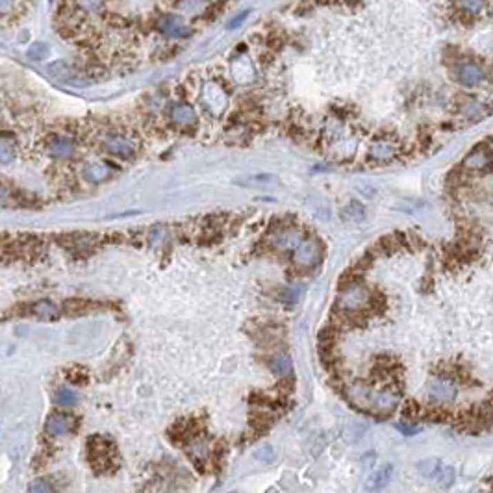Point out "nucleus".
Here are the masks:
<instances>
[{"mask_svg": "<svg viewBox=\"0 0 493 493\" xmlns=\"http://www.w3.org/2000/svg\"><path fill=\"white\" fill-rule=\"evenodd\" d=\"M47 54L48 47L45 43H34V45L28 48V58H30V60H43Z\"/></svg>", "mask_w": 493, "mask_h": 493, "instance_id": "nucleus-25", "label": "nucleus"}, {"mask_svg": "<svg viewBox=\"0 0 493 493\" xmlns=\"http://www.w3.org/2000/svg\"><path fill=\"white\" fill-rule=\"evenodd\" d=\"M158 28L162 32L163 36L167 37H184L189 34L187 30V24L184 23V19L178 17V15H163L160 21H158Z\"/></svg>", "mask_w": 493, "mask_h": 493, "instance_id": "nucleus-7", "label": "nucleus"}, {"mask_svg": "<svg viewBox=\"0 0 493 493\" xmlns=\"http://www.w3.org/2000/svg\"><path fill=\"white\" fill-rule=\"evenodd\" d=\"M246 15H249V13L243 12V13H240V15H238V17L232 19V21H230V23H229V28H235V26H238V24L243 23V21H245V19H246Z\"/></svg>", "mask_w": 493, "mask_h": 493, "instance_id": "nucleus-27", "label": "nucleus"}, {"mask_svg": "<svg viewBox=\"0 0 493 493\" xmlns=\"http://www.w3.org/2000/svg\"><path fill=\"white\" fill-rule=\"evenodd\" d=\"M391 476H393V465H391V463L380 465L379 470L373 471L371 476L367 479L366 490L367 492H380L382 487H386L390 484Z\"/></svg>", "mask_w": 493, "mask_h": 493, "instance_id": "nucleus-10", "label": "nucleus"}, {"mask_svg": "<svg viewBox=\"0 0 493 493\" xmlns=\"http://www.w3.org/2000/svg\"><path fill=\"white\" fill-rule=\"evenodd\" d=\"M15 160V143L6 138H0V163L10 165Z\"/></svg>", "mask_w": 493, "mask_h": 493, "instance_id": "nucleus-18", "label": "nucleus"}, {"mask_svg": "<svg viewBox=\"0 0 493 493\" xmlns=\"http://www.w3.org/2000/svg\"><path fill=\"white\" fill-rule=\"evenodd\" d=\"M48 74L52 78L60 80V82H67V84H84V80L80 78V74L72 69L67 61H54L47 67Z\"/></svg>", "mask_w": 493, "mask_h": 493, "instance_id": "nucleus-8", "label": "nucleus"}, {"mask_svg": "<svg viewBox=\"0 0 493 493\" xmlns=\"http://www.w3.org/2000/svg\"><path fill=\"white\" fill-rule=\"evenodd\" d=\"M460 6L463 10H473V13H479L484 8V4H481V2H465V4H460Z\"/></svg>", "mask_w": 493, "mask_h": 493, "instance_id": "nucleus-26", "label": "nucleus"}, {"mask_svg": "<svg viewBox=\"0 0 493 493\" xmlns=\"http://www.w3.org/2000/svg\"><path fill=\"white\" fill-rule=\"evenodd\" d=\"M436 481L441 487H451L452 482H454V470L451 465H441V470L436 475Z\"/></svg>", "mask_w": 493, "mask_h": 493, "instance_id": "nucleus-22", "label": "nucleus"}, {"mask_svg": "<svg viewBox=\"0 0 493 493\" xmlns=\"http://www.w3.org/2000/svg\"><path fill=\"white\" fill-rule=\"evenodd\" d=\"M302 241V234L297 229H282L277 230L275 234L271 235V245L280 251H288V249H295Z\"/></svg>", "mask_w": 493, "mask_h": 493, "instance_id": "nucleus-9", "label": "nucleus"}, {"mask_svg": "<svg viewBox=\"0 0 493 493\" xmlns=\"http://www.w3.org/2000/svg\"><path fill=\"white\" fill-rule=\"evenodd\" d=\"M321 258V245L317 240H302L295 246L293 262L299 267H312Z\"/></svg>", "mask_w": 493, "mask_h": 493, "instance_id": "nucleus-4", "label": "nucleus"}, {"mask_svg": "<svg viewBox=\"0 0 493 493\" xmlns=\"http://www.w3.org/2000/svg\"><path fill=\"white\" fill-rule=\"evenodd\" d=\"M109 175H112V169L103 162H90L85 163L84 169H82V176H84L85 180L95 182V184L106 180Z\"/></svg>", "mask_w": 493, "mask_h": 493, "instance_id": "nucleus-12", "label": "nucleus"}, {"mask_svg": "<svg viewBox=\"0 0 493 493\" xmlns=\"http://www.w3.org/2000/svg\"><path fill=\"white\" fill-rule=\"evenodd\" d=\"M395 152V147L390 143V141H379L371 147V156L377 158V160H390Z\"/></svg>", "mask_w": 493, "mask_h": 493, "instance_id": "nucleus-19", "label": "nucleus"}, {"mask_svg": "<svg viewBox=\"0 0 493 493\" xmlns=\"http://www.w3.org/2000/svg\"><path fill=\"white\" fill-rule=\"evenodd\" d=\"M490 165V151H475L465 158V167L470 169H486Z\"/></svg>", "mask_w": 493, "mask_h": 493, "instance_id": "nucleus-17", "label": "nucleus"}, {"mask_svg": "<svg viewBox=\"0 0 493 493\" xmlns=\"http://www.w3.org/2000/svg\"><path fill=\"white\" fill-rule=\"evenodd\" d=\"M458 78L462 82L463 85H476L481 84L482 80H484V71H482V67H479L476 63H463L460 69H458Z\"/></svg>", "mask_w": 493, "mask_h": 493, "instance_id": "nucleus-11", "label": "nucleus"}, {"mask_svg": "<svg viewBox=\"0 0 493 493\" xmlns=\"http://www.w3.org/2000/svg\"><path fill=\"white\" fill-rule=\"evenodd\" d=\"M269 367L273 369V373H277L278 377H289L291 369H293V361H291V356L280 353V355H275L271 358Z\"/></svg>", "mask_w": 493, "mask_h": 493, "instance_id": "nucleus-15", "label": "nucleus"}, {"mask_svg": "<svg viewBox=\"0 0 493 493\" xmlns=\"http://www.w3.org/2000/svg\"><path fill=\"white\" fill-rule=\"evenodd\" d=\"M54 401L60 404V406H74V404L78 403V395H76V391L71 390V388L61 386V388L56 390Z\"/></svg>", "mask_w": 493, "mask_h": 493, "instance_id": "nucleus-16", "label": "nucleus"}, {"mask_svg": "<svg viewBox=\"0 0 493 493\" xmlns=\"http://www.w3.org/2000/svg\"><path fill=\"white\" fill-rule=\"evenodd\" d=\"M76 417L71 414H65V412H54L47 417L45 421V432L50 434V436H65V434H71L76 430Z\"/></svg>", "mask_w": 493, "mask_h": 493, "instance_id": "nucleus-3", "label": "nucleus"}, {"mask_svg": "<svg viewBox=\"0 0 493 493\" xmlns=\"http://www.w3.org/2000/svg\"><path fill=\"white\" fill-rule=\"evenodd\" d=\"M87 460L96 473H108L117 463L115 445L104 436H93L87 441Z\"/></svg>", "mask_w": 493, "mask_h": 493, "instance_id": "nucleus-1", "label": "nucleus"}, {"mask_svg": "<svg viewBox=\"0 0 493 493\" xmlns=\"http://www.w3.org/2000/svg\"><path fill=\"white\" fill-rule=\"evenodd\" d=\"M369 301H371V291L366 286L349 284L347 288H343L339 295H337V308L347 313L361 312L364 308H367Z\"/></svg>", "mask_w": 493, "mask_h": 493, "instance_id": "nucleus-2", "label": "nucleus"}, {"mask_svg": "<svg viewBox=\"0 0 493 493\" xmlns=\"http://www.w3.org/2000/svg\"><path fill=\"white\" fill-rule=\"evenodd\" d=\"M195 109L189 106V104H175L173 109H171V119L175 120L176 125H180V127H189L195 123Z\"/></svg>", "mask_w": 493, "mask_h": 493, "instance_id": "nucleus-14", "label": "nucleus"}, {"mask_svg": "<svg viewBox=\"0 0 493 493\" xmlns=\"http://www.w3.org/2000/svg\"><path fill=\"white\" fill-rule=\"evenodd\" d=\"M443 463L439 462L438 458H428V460H423L421 463H417V470L421 471L423 475L428 476V479H436V475L441 470Z\"/></svg>", "mask_w": 493, "mask_h": 493, "instance_id": "nucleus-20", "label": "nucleus"}, {"mask_svg": "<svg viewBox=\"0 0 493 493\" xmlns=\"http://www.w3.org/2000/svg\"><path fill=\"white\" fill-rule=\"evenodd\" d=\"M430 395L436 401H452L457 397V386L452 384L451 380L439 379L430 384Z\"/></svg>", "mask_w": 493, "mask_h": 493, "instance_id": "nucleus-13", "label": "nucleus"}, {"mask_svg": "<svg viewBox=\"0 0 493 493\" xmlns=\"http://www.w3.org/2000/svg\"><path fill=\"white\" fill-rule=\"evenodd\" d=\"M28 490L30 493H54V486H52L50 479H36Z\"/></svg>", "mask_w": 493, "mask_h": 493, "instance_id": "nucleus-23", "label": "nucleus"}, {"mask_svg": "<svg viewBox=\"0 0 493 493\" xmlns=\"http://www.w3.org/2000/svg\"><path fill=\"white\" fill-rule=\"evenodd\" d=\"M47 151L50 156L54 160H69V158L74 156V141L67 136H54V138L48 139L47 143Z\"/></svg>", "mask_w": 493, "mask_h": 493, "instance_id": "nucleus-6", "label": "nucleus"}, {"mask_svg": "<svg viewBox=\"0 0 493 493\" xmlns=\"http://www.w3.org/2000/svg\"><path fill=\"white\" fill-rule=\"evenodd\" d=\"M241 184H243V186L264 187V186H273V184H277V178H275V176H271V175H260V176H253L251 180L241 182Z\"/></svg>", "mask_w": 493, "mask_h": 493, "instance_id": "nucleus-24", "label": "nucleus"}, {"mask_svg": "<svg viewBox=\"0 0 493 493\" xmlns=\"http://www.w3.org/2000/svg\"><path fill=\"white\" fill-rule=\"evenodd\" d=\"M103 147L104 151L109 152L112 156L123 158V160L132 158L134 149H136L132 141L128 138H125L123 134H108V136H104Z\"/></svg>", "mask_w": 493, "mask_h": 493, "instance_id": "nucleus-5", "label": "nucleus"}, {"mask_svg": "<svg viewBox=\"0 0 493 493\" xmlns=\"http://www.w3.org/2000/svg\"><path fill=\"white\" fill-rule=\"evenodd\" d=\"M32 312L36 313V315H39V317H43V319H54V317H58V315H60V312H58V308H56L54 304H50V302H47V301L37 302Z\"/></svg>", "mask_w": 493, "mask_h": 493, "instance_id": "nucleus-21", "label": "nucleus"}]
</instances>
